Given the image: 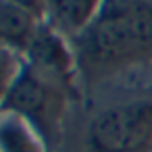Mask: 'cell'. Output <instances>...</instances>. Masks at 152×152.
I'll use <instances>...</instances> for the list:
<instances>
[{
  "label": "cell",
  "mask_w": 152,
  "mask_h": 152,
  "mask_svg": "<svg viewBox=\"0 0 152 152\" xmlns=\"http://www.w3.org/2000/svg\"><path fill=\"white\" fill-rule=\"evenodd\" d=\"M17 7L29 11L31 15H36L40 21H44V13H46V0H11Z\"/></svg>",
  "instance_id": "9c48e42d"
},
{
  "label": "cell",
  "mask_w": 152,
  "mask_h": 152,
  "mask_svg": "<svg viewBox=\"0 0 152 152\" xmlns=\"http://www.w3.org/2000/svg\"><path fill=\"white\" fill-rule=\"evenodd\" d=\"M23 61L19 52H13L9 48H0V110L4 106V100L17 81L19 73L23 71Z\"/></svg>",
  "instance_id": "ba28073f"
},
{
  "label": "cell",
  "mask_w": 152,
  "mask_h": 152,
  "mask_svg": "<svg viewBox=\"0 0 152 152\" xmlns=\"http://www.w3.org/2000/svg\"><path fill=\"white\" fill-rule=\"evenodd\" d=\"M83 40L86 54L96 65H121L148 56L129 15L117 7L106 9L102 15L79 36Z\"/></svg>",
  "instance_id": "3957f363"
},
{
  "label": "cell",
  "mask_w": 152,
  "mask_h": 152,
  "mask_svg": "<svg viewBox=\"0 0 152 152\" xmlns=\"http://www.w3.org/2000/svg\"><path fill=\"white\" fill-rule=\"evenodd\" d=\"M42 21L11 0H0V48L25 54Z\"/></svg>",
  "instance_id": "8992f818"
},
{
  "label": "cell",
  "mask_w": 152,
  "mask_h": 152,
  "mask_svg": "<svg viewBox=\"0 0 152 152\" xmlns=\"http://www.w3.org/2000/svg\"><path fill=\"white\" fill-rule=\"evenodd\" d=\"M0 113H2V110H0Z\"/></svg>",
  "instance_id": "30bf717a"
},
{
  "label": "cell",
  "mask_w": 152,
  "mask_h": 152,
  "mask_svg": "<svg viewBox=\"0 0 152 152\" xmlns=\"http://www.w3.org/2000/svg\"><path fill=\"white\" fill-rule=\"evenodd\" d=\"M106 0H48L44 23L63 38H79L104 11Z\"/></svg>",
  "instance_id": "5b68a950"
},
{
  "label": "cell",
  "mask_w": 152,
  "mask_h": 152,
  "mask_svg": "<svg viewBox=\"0 0 152 152\" xmlns=\"http://www.w3.org/2000/svg\"><path fill=\"white\" fill-rule=\"evenodd\" d=\"M23 56L27 58V67H31L36 73L44 75L46 79L58 86H65L71 77V71H73L71 50L65 38L44 21L38 25Z\"/></svg>",
  "instance_id": "277c9868"
},
{
  "label": "cell",
  "mask_w": 152,
  "mask_h": 152,
  "mask_svg": "<svg viewBox=\"0 0 152 152\" xmlns=\"http://www.w3.org/2000/svg\"><path fill=\"white\" fill-rule=\"evenodd\" d=\"M0 119V152H42L36 129L13 113Z\"/></svg>",
  "instance_id": "52a82bcc"
},
{
  "label": "cell",
  "mask_w": 152,
  "mask_h": 152,
  "mask_svg": "<svg viewBox=\"0 0 152 152\" xmlns=\"http://www.w3.org/2000/svg\"><path fill=\"white\" fill-rule=\"evenodd\" d=\"M94 152H140L152 144V100H131L100 110L88 129Z\"/></svg>",
  "instance_id": "6da1fadb"
},
{
  "label": "cell",
  "mask_w": 152,
  "mask_h": 152,
  "mask_svg": "<svg viewBox=\"0 0 152 152\" xmlns=\"http://www.w3.org/2000/svg\"><path fill=\"white\" fill-rule=\"evenodd\" d=\"M65 100L61 86L36 73L31 67L23 65L17 81L13 83L2 113H13L27 121L36 131H52L63 119Z\"/></svg>",
  "instance_id": "7a4b0ae2"
}]
</instances>
